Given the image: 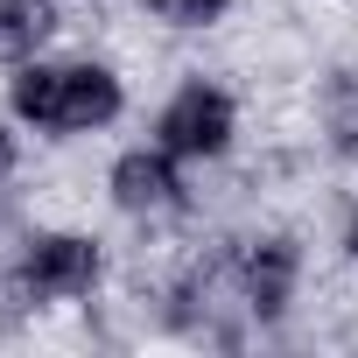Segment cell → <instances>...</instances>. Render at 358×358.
Returning <instances> with one entry per match:
<instances>
[{"mask_svg":"<svg viewBox=\"0 0 358 358\" xmlns=\"http://www.w3.org/2000/svg\"><path fill=\"white\" fill-rule=\"evenodd\" d=\"M0 106L15 113V127L36 148H71V141L113 134L134 113V85H127V64H113L106 50L57 43L50 57L0 71Z\"/></svg>","mask_w":358,"mask_h":358,"instance_id":"1","label":"cell"},{"mask_svg":"<svg viewBox=\"0 0 358 358\" xmlns=\"http://www.w3.org/2000/svg\"><path fill=\"white\" fill-rule=\"evenodd\" d=\"M0 267H8L15 295L29 316L43 309H92L113 281V246L92 225H64V218H36L22 225L8 246H0Z\"/></svg>","mask_w":358,"mask_h":358,"instance_id":"2","label":"cell"},{"mask_svg":"<svg viewBox=\"0 0 358 358\" xmlns=\"http://www.w3.org/2000/svg\"><path fill=\"white\" fill-rule=\"evenodd\" d=\"M148 134L169 148V155H183L197 176L204 169H225L239 148H246V99L239 85H225L218 71H183L148 113Z\"/></svg>","mask_w":358,"mask_h":358,"instance_id":"3","label":"cell"},{"mask_svg":"<svg viewBox=\"0 0 358 358\" xmlns=\"http://www.w3.org/2000/svg\"><path fill=\"white\" fill-rule=\"evenodd\" d=\"M225 281L239 302V323L274 330L309 302V239L295 225H246L225 239Z\"/></svg>","mask_w":358,"mask_h":358,"instance_id":"4","label":"cell"},{"mask_svg":"<svg viewBox=\"0 0 358 358\" xmlns=\"http://www.w3.org/2000/svg\"><path fill=\"white\" fill-rule=\"evenodd\" d=\"M99 197L120 225H141V232H169V225H183L197 218V169L183 155H169L155 134L127 141L106 155L99 169Z\"/></svg>","mask_w":358,"mask_h":358,"instance_id":"5","label":"cell"},{"mask_svg":"<svg viewBox=\"0 0 358 358\" xmlns=\"http://www.w3.org/2000/svg\"><path fill=\"white\" fill-rule=\"evenodd\" d=\"M309 134L337 169H358V57L323 64L309 85Z\"/></svg>","mask_w":358,"mask_h":358,"instance_id":"6","label":"cell"},{"mask_svg":"<svg viewBox=\"0 0 358 358\" xmlns=\"http://www.w3.org/2000/svg\"><path fill=\"white\" fill-rule=\"evenodd\" d=\"M71 36V0H0V71L50 57Z\"/></svg>","mask_w":358,"mask_h":358,"instance_id":"7","label":"cell"},{"mask_svg":"<svg viewBox=\"0 0 358 358\" xmlns=\"http://www.w3.org/2000/svg\"><path fill=\"white\" fill-rule=\"evenodd\" d=\"M232 15H239V0H134V22L148 36H169V43L218 36Z\"/></svg>","mask_w":358,"mask_h":358,"instance_id":"8","label":"cell"},{"mask_svg":"<svg viewBox=\"0 0 358 358\" xmlns=\"http://www.w3.org/2000/svg\"><path fill=\"white\" fill-rule=\"evenodd\" d=\"M22 169H29V134L15 127V113H8V106H0V197L22 183Z\"/></svg>","mask_w":358,"mask_h":358,"instance_id":"9","label":"cell"},{"mask_svg":"<svg viewBox=\"0 0 358 358\" xmlns=\"http://www.w3.org/2000/svg\"><path fill=\"white\" fill-rule=\"evenodd\" d=\"M337 260H344V267L358 274V197H351V204L337 211Z\"/></svg>","mask_w":358,"mask_h":358,"instance_id":"10","label":"cell"}]
</instances>
